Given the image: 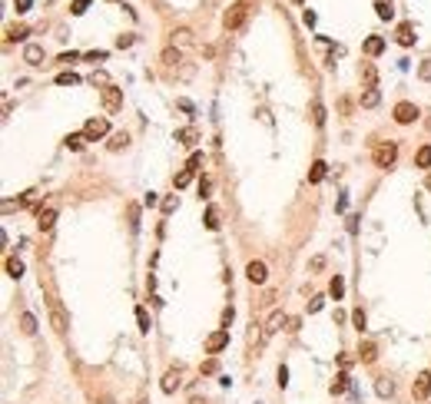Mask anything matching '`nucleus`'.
Wrapping results in <instances>:
<instances>
[{"label":"nucleus","instance_id":"obj_39","mask_svg":"<svg viewBox=\"0 0 431 404\" xmlns=\"http://www.w3.org/2000/svg\"><path fill=\"white\" fill-rule=\"evenodd\" d=\"M90 0H73V7H70V13H87Z\"/></svg>","mask_w":431,"mask_h":404},{"label":"nucleus","instance_id":"obj_20","mask_svg":"<svg viewBox=\"0 0 431 404\" xmlns=\"http://www.w3.org/2000/svg\"><path fill=\"white\" fill-rule=\"evenodd\" d=\"M325 173H329V166L322 163H312V169H309V182H322V179H325Z\"/></svg>","mask_w":431,"mask_h":404},{"label":"nucleus","instance_id":"obj_55","mask_svg":"<svg viewBox=\"0 0 431 404\" xmlns=\"http://www.w3.org/2000/svg\"><path fill=\"white\" fill-rule=\"evenodd\" d=\"M140 404H146V401H140Z\"/></svg>","mask_w":431,"mask_h":404},{"label":"nucleus","instance_id":"obj_54","mask_svg":"<svg viewBox=\"0 0 431 404\" xmlns=\"http://www.w3.org/2000/svg\"><path fill=\"white\" fill-rule=\"evenodd\" d=\"M295 3H302V0H295Z\"/></svg>","mask_w":431,"mask_h":404},{"label":"nucleus","instance_id":"obj_3","mask_svg":"<svg viewBox=\"0 0 431 404\" xmlns=\"http://www.w3.org/2000/svg\"><path fill=\"white\" fill-rule=\"evenodd\" d=\"M83 133H87V139H99V136H106V133H110V123L103 120V116H93V120H87Z\"/></svg>","mask_w":431,"mask_h":404},{"label":"nucleus","instance_id":"obj_12","mask_svg":"<svg viewBox=\"0 0 431 404\" xmlns=\"http://www.w3.org/2000/svg\"><path fill=\"white\" fill-rule=\"evenodd\" d=\"M358 77H362V83L368 90H375V83H378V70H375V63H362V73H358Z\"/></svg>","mask_w":431,"mask_h":404},{"label":"nucleus","instance_id":"obj_6","mask_svg":"<svg viewBox=\"0 0 431 404\" xmlns=\"http://www.w3.org/2000/svg\"><path fill=\"white\" fill-rule=\"evenodd\" d=\"M103 106L110 109V113L123 109V90H116V87H106V90H103Z\"/></svg>","mask_w":431,"mask_h":404},{"label":"nucleus","instance_id":"obj_14","mask_svg":"<svg viewBox=\"0 0 431 404\" xmlns=\"http://www.w3.org/2000/svg\"><path fill=\"white\" fill-rule=\"evenodd\" d=\"M23 60L30 66H37L40 60H44V46H37V44H27V50H23Z\"/></svg>","mask_w":431,"mask_h":404},{"label":"nucleus","instance_id":"obj_40","mask_svg":"<svg viewBox=\"0 0 431 404\" xmlns=\"http://www.w3.org/2000/svg\"><path fill=\"white\" fill-rule=\"evenodd\" d=\"M199 163H202V153H192V156H189V166H186V169H189V173H196Z\"/></svg>","mask_w":431,"mask_h":404},{"label":"nucleus","instance_id":"obj_7","mask_svg":"<svg viewBox=\"0 0 431 404\" xmlns=\"http://www.w3.org/2000/svg\"><path fill=\"white\" fill-rule=\"evenodd\" d=\"M245 278L252 285H262L265 278H269V269H265V262H249L245 265Z\"/></svg>","mask_w":431,"mask_h":404},{"label":"nucleus","instance_id":"obj_36","mask_svg":"<svg viewBox=\"0 0 431 404\" xmlns=\"http://www.w3.org/2000/svg\"><path fill=\"white\" fill-rule=\"evenodd\" d=\"M136 321H140V331H149V312L146 308H136Z\"/></svg>","mask_w":431,"mask_h":404},{"label":"nucleus","instance_id":"obj_10","mask_svg":"<svg viewBox=\"0 0 431 404\" xmlns=\"http://www.w3.org/2000/svg\"><path fill=\"white\" fill-rule=\"evenodd\" d=\"M50 321H53V328L60 335L66 331V315H63V308H60V302H50Z\"/></svg>","mask_w":431,"mask_h":404},{"label":"nucleus","instance_id":"obj_43","mask_svg":"<svg viewBox=\"0 0 431 404\" xmlns=\"http://www.w3.org/2000/svg\"><path fill=\"white\" fill-rule=\"evenodd\" d=\"M136 225H140V209L130 206V229H136Z\"/></svg>","mask_w":431,"mask_h":404},{"label":"nucleus","instance_id":"obj_5","mask_svg":"<svg viewBox=\"0 0 431 404\" xmlns=\"http://www.w3.org/2000/svg\"><path fill=\"white\" fill-rule=\"evenodd\" d=\"M411 394L418 398V401H425L431 394V371H421L418 378H415V384H411Z\"/></svg>","mask_w":431,"mask_h":404},{"label":"nucleus","instance_id":"obj_11","mask_svg":"<svg viewBox=\"0 0 431 404\" xmlns=\"http://www.w3.org/2000/svg\"><path fill=\"white\" fill-rule=\"evenodd\" d=\"M53 222H56V209H40V216H37V229L47 232V229H53Z\"/></svg>","mask_w":431,"mask_h":404},{"label":"nucleus","instance_id":"obj_35","mask_svg":"<svg viewBox=\"0 0 431 404\" xmlns=\"http://www.w3.org/2000/svg\"><path fill=\"white\" fill-rule=\"evenodd\" d=\"M56 83H60V87H77L80 77H77V73H60V77H56Z\"/></svg>","mask_w":431,"mask_h":404},{"label":"nucleus","instance_id":"obj_42","mask_svg":"<svg viewBox=\"0 0 431 404\" xmlns=\"http://www.w3.org/2000/svg\"><path fill=\"white\" fill-rule=\"evenodd\" d=\"M219 371V364H216V358H209L206 364H202V374H216Z\"/></svg>","mask_w":431,"mask_h":404},{"label":"nucleus","instance_id":"obj_29","mask_svg":"<svg viewBox=\"0 0 431 404\" xmlns=\"http://www.w3.org/2000/svg\"><path fill=\"white\" fill-rule=\"evenodd\" d=\"M345 391H348V374H338L332 381V394H345Z\"/></svg>","mask_w":431,"mask_h":404},{"label":"nucleus","instance_id":"obj_26","mask_svg":"<svg viewBox=\"0 0 431 404\" xmlns=\"http://www.w3.org/2000/svg\"><path fill=\"white\" fill-rule=\"evenodd\" d=\"M375 13L382 17V20H391V17H395V10H391V3H385V0H378V3H375Z\"/></svg>","mask_w":431,"mask_h":404},{"label":"nucleus","instance_id":"obj_8","mask_svg":"<svg viewBox=\"0 0 431 404\" xmlns=\"http://www.w3.org/2000/svg\"><path fill=\"white\" fill-rule=\"evenodd\" d=\"M286 321H288V318L282 315V308H276L272 315L265 318V325H262V335H265V338H269V335H276V331H279L282 325H286Z\"/></svg>","mask_w":431,"mask_h":404},{"label":"nucleus","instance_id":"obj_13","mask_svg":"<svg viewBox=\"0 0 431 404\" xmlns=\"http://www.w3.org/2000/svg\"><path fill=\"white\" fill-rule=\"evenodd\" d=\"M179 384H183V378H179V371H166L163 374V384H159V388H163L166 394H173L179 388Z\"/></svg>","mask_w":431,"mask_h":404},{"label":"nucleus","instance_id":"obj_30","mask_svg":"<svg viewBox=\"0 0 431 404\" xmlns=\"http://www.w3.org/2000/svg\"><path fill=\"white\" fill-rule=\"evenodd\" d=\"M375 391H378V394H382V398H391V394H395V384L388 381V378H382V381H378V384H375Z\"/></svg>","mask_w":431,"mask_h":404},{"label":"nucleus","instance_id":"obj_25","mask_svg":"<svg viewBox=\"0 0 431 404\" xmlns=\"http://www.w3.org/2000/svg\"><path fill=\"white\" fill-rule=\"evenodd\" d=\"M378 99H382V96H378V90H365V93H362V106L372 109V106H378Z\"/></svg>","mask_w":431,"mask_h":404},{"label":"nucleus","instance_id":"obj_28","mask_svg":"<svg viewBox=\"0 0 431 404\" xmlns=\"http://www.w3.org/2000/svg\"><path fill=\"white\" fill-rule=\"evenodd\" d=\"M312 123H315V126H322V123H325V106H322L319 99L312 103Z\"/></svg>","mask_w":431,"mask_h":404},{"label":"nucleus","instance_id":"obj_9","mask_svg":"<svg viewBox=\"0 0 431 404\" xmlns=\"http://www.w3.org/2000/svg\"><path fill=\"white\" fill-rule=\"evenodd\" d=\"M226 345H229V328H222V331H216V335H209V338H206V348H209L212 355H216V351H222Z\"/></svg>","mask_w":431,"mask_h":404},{"label":"nucleus","instance_id":"obj_19","mask_svg":"<svg viewBox=\"0 0 431 404\" xmlns=\"http://www.w3.org/2000/svg\"><path fill=\"white\" fill-rule=\"evenodd\" d=\"M83 142H87V133H70V136H66V149L80 153V149H83Z\"/></svg>","mask_w":431,"mask_h":404},{"label":"nucleus","instance_id":"obj_50","mask_svg":"<svg viewBox=\"0 0 431 404\" xmlns=\"http://www.w3.org/2000/svg\"><path fill=\"white\" fill-rule=\"evenodd\" d=\"M13 7L23 13V10H30V0H13Z\"/></svg>","mask_w":431,"mask_h":404},{"label":"nucleus","instance_id":"obj_1","mask_svg":"<svg viewBox=\"0 0 431 404\" xmlns=\"http://www.w3.org/2000/svg\"><path fill=\"white\" fill-rule=\"evenodd\" d=\"M395 159H398V146L395 142H382V146L375 149V166L378 169H388Z\"/></svg>","mask_w":431,"mask_h":404},{"label":"nucleus","instance_id":"obj_18","mask_svg":"<svg viewBox=\"0 0 431 404\" xmlns=\"http://www.w3.org/2000/svg\"><path fill=\"white\" fill-rule=\"evenodd\" d=\"M106 146H110L113 153H120V149H126V146H130V136H126V133H113Z\"/></svg>","mask_w":431,"mask_h":404},{"label":"nucleus","instance_id":"obj_44","mask_svg":"<svg viewBox=\"0 0 431 404\" xmlns=\"http://www.w3.org/2000/svg\"><path fill=\"white\" fill-rule=\"evenodd\" d=\"M276 378H279V388H286V384H288V368H286V364L279 368V374H276Z\"/></svg>","mask_w":431,"mask_h":404},{"label":"nucleus","instance_id":"obj_31","mask_svg":"<svg viewBox=\"0 0 431 404\" xmlns=\"http://www.w3.org/2000/svg\"><path fill=\"white\" fill-rule=\"evenodd\" d=\"M196 139H199V133L192 130V126H186V130H179V142H186V146H192Z\"/></svg>","mask_w":431,"mask_h":404},{"label":"nucleus","instance_id":"obj_2","mask_svg":"<svg viewBox=\"0 0 431 404\" xmlns=\"http://www.w3.org/2000/svg\"><path fill=\"white\" fill-rule=\"evenodd\" d=\"M222 23H226V30H239V27L245 23V7H242V3L229 7V10H226V17H222Z\"/></svg>","mask_w":431,"mask_h":404},{"label":"nucleus","instance_id":"obj_48","mask_svg":"<svg viewBox=\"0 0 431 404\" xmlns=\"http://www.w3.org/2000/svg\"><path fill=\"white\" fill-rule=\"evenodd\" d=\"M322 302H325V298H312V302H309V312H312V315H315V312L322 308Z\"/></svg>","mask_w":431,"mask_h":404},{"label":"nucleus","instance_id":"obj_27","mask_svg":"<svg viewBox=\"0 0 431 404\" xmlns=\"http://www.w3.org/2000/svg\"><path fill=\"white\" fill-rule=\"evenodd\" d=\"M206 229H212V232L219 229V212H216V206L206 209Z\"/></svg>","mask_w":431,"mask_h":404},{"label":"nucleus","instance_id":"obj_4","mask_svg":"<svg viewBox=\"0 0 431 404\" xmlns=\"http://www.w3.org/2000/svg\"><path fill=\"white\" fill-rule=\"evenodd\" d=\"M418 120V106L415 103H398L395 106V123H401V126H408V123Z\"/></svg>","mask_w":431,"mask_h":404},{"label":"nucleus","instance_id":"obj_16","mask_svg":"<svg viewBox=\"0 0 431 404\" xmlns=\"http://www.w3.org/2000/svg\"><path fill=\"white\" fill-rule=\"evenodd\" d=\"M189 44H192V30H186V27L173 30V46H189Z\"/></svg>","mask_w":431,"mask_h":404},{"label":"nucleus","instance_id":"obj_46","mask_svg":"<svg viewBox=\"0 0 431 404\" xmlns=\"http://www.w3.org/2000/svg\"><path fill=\"white\" fill-rule=\"evenodd\" d=\"M116 46H120V50H126V46H133V37H130V33H123L120 40H116Z\"/></svg>","mask_w":431,"mask_h":404},{"label":"nucleus","instance_id":"obj_38","mask_svg":"<svg viewBox=\"0 0 431 404\" xmlns=\"http://www.w3.org/2000/svg\"><path fill=\"white\" fill-rule=\"evenodd\" d=\"M352 321H355V328H358V331L365 328V312H362V308H355V312H352Z\"/></svg>","mask_w":431,"mask_h":404},{"label":"nucleus","instance_id":"obj_37","mask_svg":"<svg viewBox=\"0 0 431 404\" xmlns=\"http://www.w3.org/2000/svg\"><path fill=\"white\" fill-rule=\"evenodd\" d=\"M189 179H192V173H189V169H183V173L176 176V189H186V186H189Z\"/></svg>","mask_w":431,"mask_h":404},{"label":"nucleus","instance_id":"obj_45","mask_svg":"<svg viewBox=\"0 0 431 404\" xmlns=\"http://www.w3.org/2000/svg\"><path fill=\"white\" fill-rule=\"evenodd\" d=\"M179 206V199L176 196H169V199H163V212H173V209Z\"/></svg>","mask_w":431,"mask_h":404},{"label":"nucleus","instance_id":"obj_23","mask_svg":"<svg viewBox=\"0 0 431 404\" xmlns=\"http://www.w3.org/2000/svg\"><path fill=\"white\" fill-rule=\"evenodd\" d=\"M358 358H362L365 364H372V361L378 358V355H375V345H372V341H365L362 348H358Z\"/></svg>","mask_w":431,"mask_h":404},{"label":"nucleus","instance_id":"obj_52","mask_svg":"<svg viewBox=\"0 0 431 404\" xmlns=\"http://www.w3.org/2000/svg\"><path fill=\"white\" fill-rule=\"evenodd\" d=\"M286 331H298V318H288V321H286Z\"/></svg>","mask_w":431,"mask_h":404},{"label":"nucleus","instance_id":"obj_53","mask_svg":"<svg viewBox=\"0 0 431 404\" xmlns=\"http://www.w3.org/2000/svg\"><path fill=\"white\" fill-rule=\"evenodd\" d=\"M425 186H428V189H431V173H428V179H425Z\"/></svg>","mask_w":431,"mask_h":404},{"label":"nucleus","instance_id":"obj_51","mask_svg":"<svg viewBox=\"0 0 431 404\" xmlns=\"http://www.w3.org/2000/svg\"><path fill=\"white\" fill-rule=\"evenodd\" d=\"M73 60H77V53L70 50V53H63V56H60V60H56V63H73Z\"/></svg>","mask_w":431,"mask_h":404},{"label":"nucleus","instance_id":"obj_24","mask_svg":"<svg viewBox=\"0 0 431 404\" xmlns=\"http://www.w3.org/2000/svg\"><path fill=\"white\" fill-rule=\"evenodd\" d=\"M20 328H23V335H33V331H37V318H33L30 312H23V315H20Z\"/></svg>","mask_w":431,"mask_h":404},{"label":"nucleus","instance_id":"obj_47","mask_svg":"<svg viewBox=\"0 0 431 404\" xmlns=\"http://www.w3.org/2000/svg\"><path fill=\"white\" fill-rule=\"evenodd\" d=\"M232 318H236V312H232V305H229V308H226V312H222V325L229 328V325H232Z\"/></svg>","mask_w":431,"mask_h":404},{"label":"nucleus","instance_id":"obj_34","mask_svg":"<svg viewBox=\"0 0 431 404\" xmlns=\"http://www.w3.org/2000/svg\"><path fill=\"white\" fill-rule=\"evenodd\" d=\"M27 27H23V23H17V27H10V30H7V40H23V37H27Z\"/></svg>","mask_w":431,"mask_h":404},{"label":"nucleus","instance_id":"obj_21","mask_svg":"<svg viewBox=\"0 0 431 404\" xmlns=\"http://www.w3.org/2000/svg\"><path fill=\"white\" fill-rule=\"evenodd\" d=\"M7 275H10V278H20V275H23V262L17 259V255L7 259Z\"/></svg>","mask_w":431,"mask_h":404},{"label":"nucleus","instance_id":"obj_17","mask_svg":"<svg viewBox=\"0 0 431 404\" xmlns=\"http://www.w3.org/2000/svg\"><path fill=\"white\" fill-rule=\"evenodd\" d=\"M382 50H385V40H382V37H368V40H365V53L368 56H378Z\"/></svg>","mask_w":431,"mask_h":404},{"label":"nucleus","instance_id":"obj_41","mask_svg":"<svg viewBox=\"0 0 431 404\" xmlns=\"http://www.w3.org/2000/svg\"><path fill=\"white\" fill-rule=\"evenodd\" d=\"M418 77L421 80H431V60H425V63L418 66Z\"/></svg>","mask_w":431,"mask_h":404},{"label":"nucleus","instance_id":"obj_15","mask_svg":"<svg viewBox=\"0 0 431 404\" xmlns=\"http://www.w3.org/2000/svg\"><path fill=\"white\" fill-rule=\"evenodd\" d=\"M398 44L401 46L415 44V27H411V23H401V27H398Z\"/></svg>","mask_w":431,"mask_h":404},{"label":"nucleus","instance_id":"obj_33","mask_svg":"<svg viewBox=\"0 0 431 404\" xmlns=\"http://www.w3.org/2000/svg\"><path fill=\"white\" fill-rule=\"evenodd\" d=\"M163 63H169V66L179 63V50H176V46H166V50H163Z\"/></svg>","mask_w":431,"mask_h":404},{"label":"nucleus","instance_id":"obj_22","mask_svg":"<svg viewBox=\"0 0 431 404\" xmlns=\"http://www.w3.org/2000/svg\"><path fill=\"white\" fill-rule=\"evenodd\" d=\"M415 163H418V169H431V146H421Z\"/></svg>","mask_w":431,"mask_h":404},{"label":"nucleus","instance_id":"obj_32","mask_svg":"<svg viewBox=\"0 0 431 404\" xmlns=\"http://www.w3.org/2000/svg\"><path fill=\"white\" fill-rule=\"evenodd\" d=\"M329 292H332V295H335V298H342V295H345V282H342V275H335V278H332Z\"/></svg>","mask_w":431,"mask_h":404},{"label":"nucleus","instance_id":"obj_49","mask_svg":"<svg viewBox=\"0 0 431 404\" xmlns=\"http://www.w3.org/2000/svg\"><path fill=\"white\" fill-rule=\"evenodd\" d=\"M87 60H93V63H96V60H106V53H103V50H93V53H87Z\"/></svg>","mask_w":431,"mask_h":404}]
</instances>
